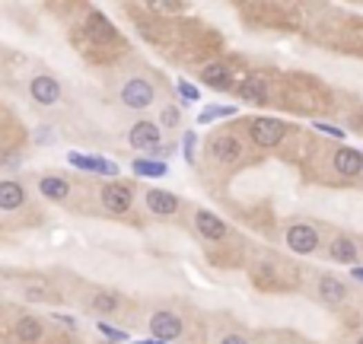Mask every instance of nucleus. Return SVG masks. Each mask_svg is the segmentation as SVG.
<instances>
[{"instance_id":"nucleus-1","label":"nucleus","mask_w":363,"mask_h":344,"mask_svg":"<svg viewBox=\"0 0 363 344\" xmlns=\"http://www.w3.org/2000/svg\"><path fill=\"white\" fill-rule=\"evenodd\" d=\"M248 134L255 140L258 147H277L287 134V124L277 122V118H255V122L248 124Z\"/></svg>"},{"instance_id":"nucleus-2","label":"nucleus","mask_w":363,"mask_h":344,"mask_svg":"<svg viewBox=\"0 0 363 344\" xmlns=\"http://www.w3.org/2000/svg\"><path fill=\"white\" fill-rule=\"evenodd\" d=\"M153 86H150L147 80H141V77H134V80H128L121 86V102L128 108H150L153 106Z\"/></svg>"},{"instance_id":"nucleus-3","label":"nucleus","mask_w":363,"mask_h":344,"mask_svg":"<svg viewBox=\"0 0 363 344\" xmlns=\"http://www.w3.org/2000/svg\"><path fill=\"white\" fill-rule=\"evenodd\" d=\"M29 96H32L39 106H55V102L61 99V83L48 74H39V77H32V83H29Z\"/></svg>"},{"instance_id":"nucleus-4","label":"nucleus","mask_w":363,"mask_h":344,"mask_svg":"<svg viewBox=\"0 0 363 344\" xmlns=\"http://www.w3.org/2000/svg\"><path fill=\"white\" fill-rule=\"evenodd\" d=\"M150 335L157 338V341H173V338L182 335V319L175 312H153V319H150Z\"/></svg>"},{"instance_id":"nucleus-5","label":"nucleus","mask_w":363,"mask_h":344,"mask_svg":"<svg viewBox=\"0 0 363 344\" xmlns=\"http://www.w3.org/2000/svg\"><path fill=\"white\" fill-rule=\"evenodd\" d=\"M131 189L128 185H121V182H108L106 189H102V204H106V211L112 213H124L131 211Z\"/></svg>"},{"instance_id":"nucleus-6","label":"nucleus","mask_w":363,"mask_h":344,"mask_svg":"<svg viewBox=\"0 0 363 344\" xmlns=\"http://www.w3.org/2000/svg\"><path fill=\"white\" fill-rule=\"evenodd\" d=\"M287 246L290 252H300V255H309L315 252V246H319V236H315L313 227H306V223H297V227L287 229Z\"/></svg>"},{"instance_id":"nucleus-7","label":"nucleus","mask_w":363,"mask_h":344,"mask_svg":"<svg viewBox=\"0 0 363 344\" xmlns=\"http://www.w3.org/2000/svg\"><path fill=\"white\" fill-rule=\"evenodd\" d=\"M128 140H131V147L137 150H157L159 147V128L153 122H137L131 128V134H128Z\"/></svg>"},{"instance_id":"nucleus-8","label":"nucleus","mask_w":363,"mask_h":344,"mask_svg":"<svg viewBox=\"0 0 363 344\" xmlns=\"http://www.w3.org/2000/svg\"><path fill=\"white\" fill-rule=\"evenodd\" d=\"M210 153H214L217 163L230 166V163H236V160L242 156V144L233 137V134H220V137L210 140Z\"/></svg>"},{"instance_id":"nucleus-9","label":"nucleus","mask_w":363,"mask_h":344,"mask_svg":"<svg viewBox=\"0 0 363 344\" xmlns=\"http://www.w3.org/2000/svg\"><path fill=\"white\" fill-rule=\"evenodd\" d=\"M67 163L86 172H102V175H118V166L102 160V156H83V153H67Z\"/></svg>"},{"instance_id":"nucleus-10","label":"nucleus","mask_w":363,"mask_h":344,"mask_svg":"<svg viewBox=\"0 0 363 344\" xmlns=\"http://www.w3.org/2000/svg\"><path fill=\"white\" fill-rule=\"evenodd\" d=\"M144 201H147V207L153 213H159V217H169V213L179 211V198H175L173 191H163V189H150Z\"/></svg>"},{"instance_id":"nucleus-11","label":"nucleus","mask_w":363,"mask_h":344,"mask_svg":"<svg viewBox=\"0 0 363 344\" xmlns=\"http://www.w3.org/2000/svg\"><path fill=\"white\" fill-rule=\"evenodd\" d=\"M195 227H198V233L204 239H223V236H226V223H223L217 213H210V211H198V213H195Z\"/></svg>"},{"instance_id":"nucleus-12","label":"nucleus","mask_w":363,"mask_h":344,"mask_svg":"<svg viewBox=\"0 0 363 344\" xmlns=\"http://www.w3.org/2000/svg\"><path fill=\"white\" fill-rule=\"evenodd\" d=\"M26 204V189L13 179L0 182V211H17V207Z\"/></svg>"},{"instance_id":"nucleus-13","label":"nucleus","mask_w":363,"mask_h":344,"mask_svg":"<svg viewBox=\"0 0 363 344\" xmlns=\"http://www.w3.org/2000/svg\"><path fill=\"white\" fill-rule=\"evenodd\" d=\"M335 169H338V175H360L363 172V156L357 153V150H351V147H341L338 153H335Z\"/></svg>"},{"instance_id":"nucleus-14","label":"nucleus","mask_w":363,"mask_h":344,"mask_svg":"<svg viewBox=\"0 0 363 344\" xmlns=\"http://www.w3.org/2000/svg\"><path fill=\"white\" fill-rule=\"evenodd\" d=\"M201 83H207L210 90H230L233 86L230 67L226 64H207L204 70H201Z\"/></svg>"},{"instance_id":"nucleus-15","label":"nucleus","mask_w":363,"mask_h":344,"mask_svg":"<svg viewBox=\"0 0 363 344\" xmlns=\"http://www.w3.org/2000/svg\"><path fill=\"white\" fill-rule=\"evenodd\" d=\"M86 32H90L96 41H112L115 39V29H112V23H108L102 13H90V17H86Z\"/></svg>"},{"instance_id":"nucleus-16","label":"nucleus","mask_w":363,"mask_h":344,"mask_svg":"<svg viewBox=\"0 0 363 344\" xmlns=\"http://www.w3.org/2000/svg\"><path fill=\"white\" fill-rule=\"evenodd\" d=\"M239 96L246 99V102H255V106H262L264 99H268V90H264V83L258 80V77H246V80L239 83Z\"/></svg>"},{"instance_id":"nucleus-17","label":"nucleus","mask_w":363,"mask_h":344,"mask_svg":"<svg viewBox=\"0 0 363 344\" xmlns=\"http://www.w3.org/2000/svg\"><path fill=\"white\" fill-rule=\"evenodd\" d=\"M39 191L48 198V201H64V198L70 195V185L61 182V179H55V175H45V179L39 182Z\"/></svg>"},{"instance_id":"nucleus-18","label":"nucleus","mask_w":363,"mask_h":344,"mask_svg":"<svg viewBox=\"0 0 363 344\" xmlns=\"http://www.w3.org/2000/svg\"><path fill=\"white\" fill-rule=\"evenodd\" d=\"M17 338H19L23 344L39 341V338H41V322H39V319H32V316L19 319V322H17Z\"/></svg>"},{"instance_id":"nucleus-19","label":"nucleus","mask_w":363,"mask_h":344,"mask_svg":"<svg viewBox=\"0 0 363 344\" xmlns=\"http://www.w3.org/2000/svg\"><path fill=\"white\" fill-rule=\"evenodd\" d=\"M331 258L341 265H354L357 262V246L351 242V239H335L331 242Z\"/></svg>"},{"instance_id":"nucleus-20","label":"nucleus","mask_w":363,"mask_h":344,"mask_svg":"<svg viewBox=\"0 0 363 344\" xmlns=\"http://www.w3.org/2000/svg\"><path fill=\"white\" fill-rule=\"evenodd\" d=\"M319 290H322V300L325 303H341L347 296L344 284H341L338 278H322V284H319Z\"/></svg>"},{"instance_id":"nucleus-21","label":"nucleus","mask_w":363,"mask_h":344,"mask_svg":"<svg viewBox=\"0 0 363 344\" xmlns=\"http://www.w3.org/2000/svg\"><path fill=\"white\" fill-rule=\"evenodd\" d=\"M134 172H137V175H150V179H159V175H166V163H157V160H134Z\"/></svg>"},{"instance_id":"nucleus-22","label":"nucleus","mask_w":363,"mask_h":344,"mask_svg":"<svg viewBox=\"0 0 363 344\" xmlns=\"http://www.w3.org/2000/svg\"><path fill=\"white\" fill-rule=\"evenodd\" d=\"M230 115H236L233 106H210L198 115V124H207V122H214V118H230Z\"/></svg>"},{"instance_id":"nucleus-23","label":"nucleus","mask_w":363,"mask_h":344,"mask_svg":"<svg viewBox=\"0 0 363 344\" xmlns=\"http://www.w3.org/2000/svg\"><path fill=\"white\" fill-rule=\"evenodd\" d=\"M92 309H96V312H115L118 300L112 294H96V296H92Z\"/></svg>"},{"instance_id":"nucleus-24","label":"nucleus","mask_w":363,"mask_h":344,"mask_svg":"<svg viewBox=\"0 0 363 344\" xmlns=\"http://www.w3.org/2000/svg\"><path fill=\"white\" fill-rule=\"evenodd\" d=\"M179 96H182V102H195V99H198V90H195L188 80H179Z\"/></svg>"},{"instance_id":"nucleus-25","label":"nucleus","mask_w":363,"mask_h":344,"mask_svg":"<svg viewBox=\"0 0 363 344\" xmlns=\"http://www.w3.org/2000/svg\"><path fill=\"white\" fill-rule=\"evenodd\" d=\"M195 144H198V137L191 131L182 137V147H185V160H188V163H195Z\"/></svg>"},{"instance_id":"nucleus-26","label":"nucleus","mask_w":363,"mask_h":344,"mask_svg":"<svg viewBox=\"0 0 363 344\" xmlns=\"http://www.w3.org/2000/svg\"><path fill=\"white\" fill-rule=\"evenodd\" d=\"M99 332L106 338H112V341H128V335H124V332H118L115 325H106V322H99Z\"/></svg>"},{"instance_id":"nucleus-27","label":"nucleus","mask_w":363,"mask_h":344,"mask_svg":"<svg viewBox=\"0 0 363 344\" xmlns=\"http://www.w3.org/2000/svg\"><path fill=\"white\" fill-rule=\"evenodd\" d=\"M163 124L166 128H175V124H179V108H163Z\"/></svg>"},{"instance_id":"nucleus-28","label":"nucleus","mask_w":363,"mask_h":344,"mask_svg":"<svg viewBox=\"0 0 363 344\" xmlns=\"http://www.w3.org/2000/svg\"><path fill=\"white\" fill-rule=\"evenodd\" d=\"M315 128H319L322 134H331V137H344V134H341V128H331V124H315Z\"/></svg>"},{"instance_id":"nucleus-29","label":"nucleus","mask_w":363,"mask_h":344,"mask_svg":"<svg viewBox=\"0 0 363 344\" xmlns=\"http://www.w3.org/2000/svg\"><path fill=\"white\" fill-rule=\"evenodd\" d=\"M220 344H248V341H246V338H239V335H226Z\"/></svg>"},{"instance_id":"nucleus-30","label":"nucleus","mask_w":363,"mask_h":344,"mask_svg":"<svg viewBox=\"0 0 363 344\" xmlns=\"http://www.w3.org/2000/svg\"><path fill=\"white\" fill-rule=\"evenodd\" d=\"M175 147H157V150H150V156H169Z\"/></svg>"},{"instance_id":"nucleus-31","label":"nucleus","mask_w":363,"mask_h":344,"mask_svg":"<svg viewBox=\"0 0 363 344\" xmlns=\"http://www.w3.org/2000/svg\"><path fill=\"white\" fill-rule=\"evenodd\" d=\"M354 278H357V280H363V268H354Z\"/></svg>"},{"instance_id":"nucleus-32","label":"nucleus","mask_w":363,"mask_h":344,"mask_svg":"<svg viewBox=\"0 0 363 344\" xmlns=\"http://www.w3.org/2000/svg\"><path fill=\"white\" fill-rule=\"evenodd\" d=\"M137 344H166V341H157V338H153V341H137Z\"/></svg>"},{"instance_id":"nucleus-33","label":"nucleus","mask_w":363,"mask_h":344,"mask_svg":"<svg viewBox=\"0 0 363 344\" xmlns=\"http://www.w3.org/2000/svg\"><path fill=\"white\" fill-rule=\"evenodd\" d=\"M360 344H363V338H360Z\"/></svg>"}]
</instances>
